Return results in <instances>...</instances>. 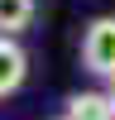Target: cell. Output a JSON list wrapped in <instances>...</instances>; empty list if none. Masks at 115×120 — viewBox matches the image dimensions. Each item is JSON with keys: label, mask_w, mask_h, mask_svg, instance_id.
<instances>
[{"label": "cell", "mask_w": 115, "mask_h": 120, "mask_svg": "<svg viewBox=\"0 0 115 120\" xmlns=\"http://www.w3.org/2000/svg\"><path fill=\"white\" fill-rule=\"evenodd\" d=\"M110 101H115V77H110Z\"/></svg>", "instance_id": "cell-5"}, {"label": "cell", "mask_w": 115, "mask_h": 120, "mask_svg": "<svg viewBox=\"0 0 115 120\" xmlns=\"http://www.w3.org/2000/svg\"><path fill=\"white\" fill-rule=\"evenodd\" d=\"M67 120H115L110 91H77L67 101Z\"/></svg>", "instance_id": "cell-3"}, {"label": "cell", "mask_w": 115, "mask_h": 120, "mask_svg": "<svg viewBox=\"0 0 115 120\" xmlns=\"http://www.w3.org/2000/svg\"><path fill=\"white\" fill-rule=\"evenodd\" d=\"M29 77V53L14 43V34H0V101L14 96Z\"/></svg>", "instance_id": "cell-2"}, {"label": "cell", "mask_w": 115, "mask_h": 120, "mask_svg": "<svg viewBox=\"0 0 115 120\" xmlns=\"http://www.w3.org/2000/svg\"><path fill=\"white\" fill-rule=\"evenodd\" d=\"M62 120H67V115H62Z\"/></svg>", "instance_id": "cell-6"}, {"label": "cell", "mask_w": 115, "mask_h": 120, "mask_svg": "<svg viewBox=\"0 0 115 120\" xmlns=\"http://www.w3.org/2000/svg\"><path fill=\"white\" fill-rule=\"evenodd\" d=\"M82 63L96 77H115V15H101L82 34Z\"/></svg>", "instance_id": "cell-1"}, {"label": "cell", "mask_w": 115, "mask_h": 120, "mask_svg": "<svg viewBox=\"0 0 115 120\" xmlns=\"http://www.w3.org/2000/svg\"><path fill=\"white\" fill-rule=\"evenodd\" d=\"M34 24V0H0V34H19Z\"/></svg>", "instance_id": "cell-4"}]
</instances>
